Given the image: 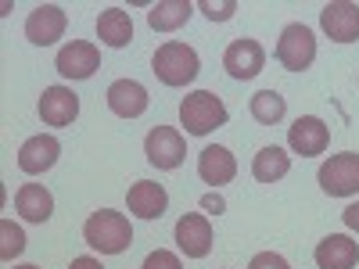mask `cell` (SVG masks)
I'll return each mask as SVG.
<instances>
[{"label":"cell","instance_id":"obj_1","mask_svg":"<svg viewBox=\"0 0 359 269\" xmlns=\"http://www.w3.org/2000/svg\"><path fill=\"white\" fill-rule=\"evenodd\" d=\"M83 241L101 255H123L133 244V226L123 212L101 208V212H94L83 223Z\"/></svg>","mask_w":359,"mask_h":269},{"label":"cell","instance_id":"obj_2","mask_svg":"<svg viewBox=\"0 0 359 269\" xmlns=\"http://www.w3.org/2000/svg\"><path fill=\"white\" fill-rule=\"evenodd\" d=\"M151 72H155L165 86H187V83H194L198 72H201V57H198L194 47L180 43V40H169V43H162V47L155 50Z\"/></svg>","mask_w":359,"mask_h":269},{"label":"cell","instance_id":"obj_3","mask_svg":"<svg viewBox=\"0 0 359 269\" xmlns=\"http://www.w3.org/2000/svg\"><path fill=\"white\" fill-rule=\"evenodd\" d=\"M226 118H230V111L212 90H194V94L180 101V123H184V130L191 137H205V133L226 126Z\"/></svg>","mask_w":359,"mask_h":269},{"label":"cell","instance_id":"obj_4","mask_svg":"<svg viewBox=\"0 0 359 269\" xmlns=\"http://www.w3.org/2000/svg\"><path fill=\"white\" fill-rule=\"evenodd\" d=\"M277 62L287 72H306L316 62V36L309 25H302V22L284 25V33L277 40Z\"/></svg>","mask_w":359,"mask_h":269},{"label":"cell","instance_id":"obj_5","mask_svg":"<svg viewBox=\"0 0 359 269\" xmlns=\"http://www.w3.org/2000/svg\"><path fill=\"white\" fill-rule=\"evenodd\" d=\"M320 191L323 194H331V198H352L359 194V155L355 151H341V155H331L320 172Z\"/></svg>","mask_w":359,"mask_h":269},{"label":"cell","instance_id":"obj_6","mask_svg":"<svg viewBox=\"0 0 359 269\" xmlns=\"http://www.w3.org/2000/svg\"><path fill=\"white\" fill-rule=\"evenodd\" d=\"M144 155L155 169H180L187 158V144L172 126H155L144 137Z\"/></svg>","mask_w":359,"mask_h":269},{"label":"cell","instance_id":"obj_7","mask_svg":"<svg viewBox=\"0 0 359 269\" xmlns=\"http://www.w3.org/2000/svg\"><path fill=\"white\" fill-rule=\"evenodd\" d=\"M320 29L334 43H355L359 40V4H352V0H331V4H323Z\"/></svg>","mask_w":359,"mask_h":269},{"label":"cell","instance_id":"obj_8","mask_svg":"<svg viewBox=\"0 0 359 269\" xmlns=\"http://www.w3.org/2000/svg\"><path fill=\"white\" fill-rule=\"evenodd\" d=\"M223 69L230 79H255L262 69H266V50L259 40H233L226 50H223Z\"/></svg>","mask_w":359,"mask_h":269},{"label":"cell","instance_id":"obj_9","mask_svg":"<svg viewBox=\"0 0 359 269\" xmlns=\"http://www.w3.org/2000/svg\"><path fill=\"white\" fill-rule=\"evenodd\" d=\"M54 69L65 79H90L101 69V50L94 43H86V40H72V43H65L62 50H57Z\"/></svg>","mask_w":359,"mask_h":269},{"label":"cell","instance_id":"obj_10","mask_svg":"<svg viewBox=\"0 0 359 269\" xmlns=\"http://www.w3.org/2000/svg\"><path fill=\"white\" fill-rule=\"evenodd\" d=\"M65 25H69V18H65L62 8L57 4H40L25 18V40L36 43V47H50L54 40L65 36Z\"/></svg>","mask_w":359,"mask_h":269},{"label":"cell","instance_id":"obj_11","mask_svg":"<svg viewBox=\"0 0 359 269\" xmlns=\"http://www.w3.org/2000/svg\"><path fill=\"white\" fill-rule=\"evenodd\" d=\"M327 144H331V130H327V123H323V118H316V115H302L287 130V147H291L294 155H302V158L323 155Z\"/></svg>","mask_w":359,"mask_h":269},{"label":"cell","instance_id":"obj_12","mask_svg":"<svg viewBox=\"0 0 359 269\" xmlns=\"http://www.w3.org/2000/svg\"><path fill=\"white\" fill-rule=\"evenodd\" d=\"M111 115L118 118H140L147 111V104H151V97H147V86L137 83V79H115L108 86V94H104Z\"/></svg>","mask_w":359,"mask_h":269},{"label":"cell","instance_id":"obj_13","mask_svg":"<svg viewBox=\"0 0 359 269\" xmlns=\"http://www.w3.org/2000/svg\"><path fill=\"white\" fill-rule=\"evenodd\" d=\"M176 244L187 258H205L212 251V226H208V219L198 212L180 216L176 219Z\"/></svg>","mask_w":359,"mask_h":269},{"label":"cell","instance_id":"obj_14","mask_svg":"<svg viewBox=\"0 0 359 269\" xmlns=\"http://www.w3.org/2000/svg\"><path fill=\"white\" fill-rule=\"evenodd\" d=\"M57 155H62V144L50 133H40V137H29L22 147H18V169L29 172V176H40L47 169H54Z\"/></svg>","mask_w":359,"mask_h":269},{"label":"cell","instance_id":"obj_15","mask_svg":"<svg viewBox=\"0 0 359 269\" xmlns=\"http://www.w3.org/2000/svg\"><path fill=\"white\" fill-rule=\"evenodd\" d=\"M36 111L43 118V126H72L79 115V97L69 86H47Z\"/></svg>","mask_w":359,"mask_h":269},{"label":"cell","instance_id":"obj_16","mask_svg":"<svg viewBox=\"0 0 359 269\" xmlns=\"http://www.w3.org/2000/svg\"><path fill=\"white\" fill-rule=\"evenodd\" d=\"M313 258H316L320 269H355L359 244L352 241L348 233H331V237H323V241L316 244Z\"/></svg>","mask_w":359,"mask_h":269},{"label":"cell","instance_id":"obj_17","mask_svg":"<svg viewBox=\"0 0 359 269\" xmlns=\"http://www.w3.org/2000/svg\"><path fill=\"white\" fill-rule=\"evenodd\" d=\"M126 205L137 219H162L165 208H169V194L162 184H151V179H140V184L130 187Z\"/></svg>","mask_w":359,"mask_h":269},{"label":"cell","instance_id":"obj_18","mask_svg":"<svg viewBox=\"0 0 359 269\" xmlns=\"http://www.w3.org/2000/svg\"><path fill=\"white\" fill-rule=\"evenodd\" d=\"M198 176L205 179L208 187H223L237 176V158L219 144H208L205 151L198 155Z\"/></svg>","mask_w":359,"mask_h":269},{"label":"cell","instance_id":"obj_19","mask_svg":"<svg viewBox=\"0 0 359 269\" xmlns=\"http://www.w3.org/2000/svg\"><path fill=\"white\" fill-rule=\"evenodd\" d=\"M15 212L25 223H47L54 216V198L43 184H22L15 194Z\"/></svg>","mask_w":359,"mask_h":269},{"label":"cell","instance_id":"obj_20","mask_svg":"<svg viewBox=\"0 0 359 269\" xmlns=\"http://www.w3.org/2000/svg\"><path fill=\"white\" fill-rule=\"evenodd\" d=\"M287 172H291V155L277 144L262 147V151L255 155V162H252V176L259 179V184H280Z\"/></svg>","mask_w":359,"mask_h":269},{"label":"cell","instance_id":"obj_21","mask_svg":"<svg viewBox=\"0 0 359 269\" xmlns=\"http://www.w3.org/2000/svg\"><path fill=\"white\" fill-rule=\"evenodd\" d=\"M97 36L101 43L108 47H126L133 40V22H130V11L123 8H104L97 15Z\"/></svg>","mask_w":359,"mask_h":269},{"label":"cell","instance_id":"obj_22","mask_svg":"<svg viewBox=\"0 0 359 269\" xmlns=\"http://www.w3.org/2000/svg\"><path fill=\"white\" fill-rule=\"evenodd\" d=\"M191 15H194L191 0H158V4L147 11V25H151L155 33H172V29L187 25Z\"/></svg>","mask_w":359,"mask_h":269},{"label":"cell","instance_id":"obj_23","mask_svg":"<svg viewBox=\"0 0 359 269\" xmlns=\"http://www.w3.org/2000/svg\"><path fill=\"white\" fill-rule=\"evenodd\" d=\"M248 111H252L255 123H262V126H277L280 118L287 115V101L277 94V90H259V94L248 101Z\"/></svg>","mask_w":359,"mask_h":269},{"label":"cell","instance_id":"obj_24","mask_svg":"<svg viewBox=\"0 0 359 269\" xmlns=\"http://www.w3.org/2000/svg\"><path fill=\"white\" fill-rule=\"evenodd\" d=\"M0 237H4V241H0V258H4V262H11L15 255L25 251V233L11 219H0Z\"/></svg>","mask_w":359,"mask_h":269},{"label":"cell","instance_id":"obj_25","mask_svg":"<svg viewBox=\"0 0 359 269\" xmlns=\"http://www.w3.org/2000/svg\"><path fill=\"white\" fill-rule=\"evenodd\" d=\"M198 11H205L212 22H226V18H233V11H237V0H223V4H212V0H201Z\"/></svg>","mask_w":359,"mask_h":269},{"label":"cell","instance_id":"obj_26","mask_svg":"<svg viewBox=\"0 0 359 269\" xmlns=\"http://www.w3.org/2000/svg\"><path fill=\"white\" fill-rule=\"evenodd\" d=\"M140 269H184L180 265V258L172 255V251H165V248H158V251H151L144 258V265Z\"/></svg>","mask_w":359,"mask_h":269},{"label":"cell","instance_id":"obj_27","mask_svg":"<svg viewBox=\"0 0 359 269\" xmlns=\"http://www.w3.org/2000/svg\"><path fill=\"white\" fill-rule=\"evenodd\" d=\"M248 269H291V265H287V258L277 255V251H259V255L248 262Z\"/></svg>","mask_w":359,"mask_h":269},{"label":"cell","instance_id":"obj_28","mask_svg":"<svg viewBox=\"0 0 359 269\" xmlns=\"http://www.w3.org/2000/svg\"><path fill=\"white\" fill-rule=\"evenodd\" d=\"M201 208H205L208 216H219V212H226V201L212 191V194H205V198H201Z\"/></svg>","mask_w":359,"mask_h":269},{"label":"cell","instance_id":"obj_29","mask_svg":"<svg viewBox=\"0 0 359 269\" xmlns=\"http://www.w3.org/2000/svg\"><path fill=\"white\" fill-rule=\"evenodd\" d=\"M341 223H345L352 233H359V201H355V205H348L345 212H341Z\"/></svg>","mask_w":359,"mask_h":269},{"label":"cell","instance_id":"obj_30","mask_svg":"<svg viewBox=\"0 0 359 269\" xmlns=\"http://www.w3.org/2000/svg\"><path fill=\"white\" fill-rule=\"evenodd\" d=\"M69 269H104V265H101L94 255H79V258H72V265H69Z\"/></svg>","mask_w":359,"mask_h":269},{"label":"cell","instance_id":"obj_31","mask_svg":"<svg viewBox=\"0 0 359 269\" xmlns=\"http://www.w3.org/2000/svg\"><path fill=\"white\" fill-rule=\"evenodd\" d=\"M15 269H40V265H15Z\"/></svg>","mask_w":359,"mask_h":269}]
</instances>
